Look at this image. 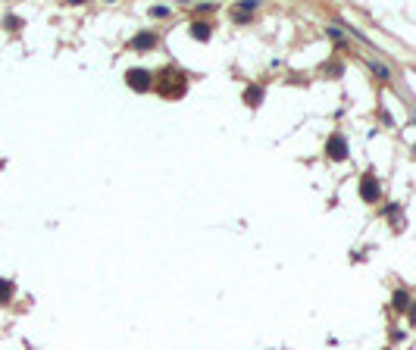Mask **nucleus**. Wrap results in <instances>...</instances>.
I'll list each match as a JSON object with an SVG mask.
<instances>
[{"mask_svg":"<svg viewBox=\"0 0 416 350\" xmlns=\"http://www.w3.org/2000/svg\"><path fill=\"white\" fill-rule=\"evenodd\" d=\"M329 153H332V157H335V160H338V157H344V141H341V138H338V135H335V138H332V141H329Z\"/></svg>","mask_w":416,"mask_h":350,"instance_id":"1","label":"nucleus"},{"mask_svg":"<svg viewBox=\"0 0 416 350\" xmlns=\"http://www.w3.org/2000/svg\"><path fill=\"white\" fill-rule=\"evenodd\" d=\"M413 322H416V310H413Z\"/></svg>","mask_w":416,"mask_h":350,"instance_id":"5","label":"nucleus"},{"mask_svg":"<svg viewBox=\"0 0 416 350\" xmlns=\"http://www.w3.org/2000/svg\"><path fill=\"white\" fill-rule=\"evenodd\" d=\"M6 297H10V285H6V281H0V300H6Z\"/></svg>","mask_w":416,"mask_h":350,"instance_id":"4","label":"nucleus"},{"mask_svg":"<svg viewBox=\"0 0 416 350\" xmlns=\"http://www.w3.org/2000/svg\"><path fill=\"white\" fill-rule=\"evenodd\" d=\"M147 79H150V75H147V72H132V75H129V81H132V88H147Z\"/></svg>","mask_w":416,"mask_h":350,"instance_id":"2","label":"nucleus"},{"mask_svg":"<svg viewBox=\"0 0 416 350\" xmlns=\"http://www.w3.org/2000/svg\"><path fill=\"white\" fill-rule=\"evenodd\" d=\"M363 197L376 200V197H379V185H376V182H369V178H366V182H363Z\"/></svg>","mask_w":416,"mask_h":350,"instance_id":"3","label":"nucleus"}]
</instances>
